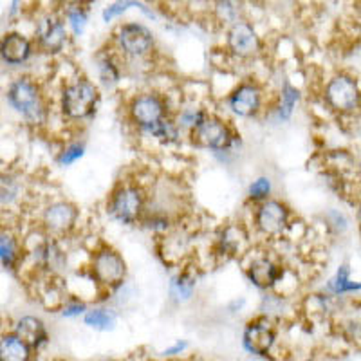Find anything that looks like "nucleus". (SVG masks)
Instances as JSON below:
<instances>
[{"label": "nucleus", "mask_w": 361, "mask_h": 361, "mask_svg": "<svg viewBox=\"0 0 361 361\" xmlns=\"http://www.w3.org/2000/svg\"><path fill=\"white\" fill-rule=\"evenodd\" d=\"M6 102L13 112H17L22 121L31 127H40L47 121L49 109L42 87L29 76H20L9 83L6 89Z\"/></svg>", "instance_id": "f257e3e1"}, {"label": "nucleus", "mask_w": 361, "mask_h": 361, "mask_svg": "<svg viewBox=\"0 0 361 361\" xmlns=\"http://www.w3.org/2000/svg\"><path fill=\"white\" fill-rule=\"evenodd\" d=\"M99 98V87L85 76H78L60 90V112L69 121L82 123L96 114Z\"/></svg>", "instance_id": "f03ea898"}, {"label": "nucleus", "mask_w": 361, "mask_h": 361, "mask_svg": "<svg viewBox=\"0 0 361 361\" xmlns=\"http://www.w3.org/2000/svg\"><path fill=\"white\" fill-rule=\"evenodd\" d=\"M148 209V193L137 183H119L107 199V214L123 226L143 221Z\"/></svg>", "instance_id": "7ed1b4c3"}, {"label": "nucleus", "mask_w": 361, "mask_h": 361, "mask_svg": "<svg viewBox=\"0 0 361 361\" xmlns=\"http://www.w3.org/2000/svg\"><path fill=\"white\" fill-rule=\"evenodd\" d=\"M324 102L340 116L357 114L361 112L360 82L347 73L334 74L324 87Z\"/></svg>", "instance_id": "20e7f679"}, {"label": "nucleus", "mask_w": 361, "mask_h": 361, "mask_svg": "<svg viewBox=\"0 0 361 361\" xmlns=\"http://www.w3.org/2000/svg\"><path fill=\"white\" fill-rule=\"evenodd\" d=\"M89 271L92 282L107 291H114L127 282V262L114 247L103 246L96 250L90 257Z\"/></svg>", "instance_id": "39448f33"}, {"label": "nucleus", "mask_w": 361, "mask_h": 361, "mask_svg": "<svg viewBox=\"0 0 361 361\" xmlns=\"http://www.w3.org/2000/svg\"><path fill=\"white\" fill-rule=\"evenodd\" d=\"M127 114L132 125H135L141 132H147L154 125L161 123L163 119L170 118V107L163 94L154 90H145L132 96L127 105Z\"/></svg>", "instance_id": "423d86ee"}, {"label": "nucleus", "mask_w": 361, "mask_h": 361, "mask_svg": "<svg viewBox=\"0 0 361 361\" xmlns=\"http://www.w3.org/2000/svg\"><path fill=\"white\" fill-rule=\"evenodd\" d=\"M190 140L199 148L214 152H230L237 145L238 135L224 119L209 114L195 130L190 132Z\"/></svg>", "instance_id": "0eeeda50"}, {"label": "nucleus", "mask_w": 361, "mask_h": 361, "mask_svg": "<svg viewBox=\"0 0 361 361\" xmlns=\"http://www.w3.org/2000/svg\"><path fill=\"white\" fill-rule=\"evenodd\" d=\"M253 224L264 237H282L291 226V208L279 199H267L255 208Z\"/></svg>", "instance_id": "6e6552de"}, {"label": "nucleus", "mask_w": 361, "mask_h": 361, "mask_svg": "<svg viewBox=\"0 0 361 361\" xmlns=\"http://www.w3.org/2000/svg\"><path fill=\"white\" fill-rule=\"evenodd\" d=\"M116 44L123 56L141 60V58L152 54L154 35L147 25L128 22V24L119 25L118 33H116Z\"/></svg>", "instance_id": "1a4fd4ad"}, {"label": "nucleus", "mask_w": 361, "mask_h": 361, "mask_svg": "<svg viewBox=\"0 0 361 361\" xmlns=\"http://www.w3.org/2000/svg\"><path fill=\"white\" fill-rule=\"evenodd\" d=\"M228 111L240 119L257 118L264 111V90L253 80L240 82L226 99Z\"/></svg>", "instance_id": "9d476101"}, {"label": "nucleus", "mask_w": 361, "mask_h": 361, "mask_svg": "<svg viewBox=\"0 0 361 361\" xmlns=\"http://www.w3.org/2000/svg\"><path fill=\"white\" fill-rule=\"evenodd\" d=\"M80 212L69 201H53L42 212V228L45 235L53 238H63L73 233L78 224Z\"/></svg>", "instance_id": "9b49d317"}, {"label": "nucleus", "mask_w": 361, "mask_h": 361, "mask_svg": "<svg viewBox=\"0 0 361 361\" xmlns=\"http://www.w3.org/2000/svg\"><path fill=\"white\" fill-rule=\"evenodd\" d=\"M226 45L228 51L238 60H251V58L259 56L262 49V42L257 35L255 27L247 22H237L230 27L228 37H226Z\"/></svg>", "instance_id": "f8f14e48"}, {"label": "nucleus", "mask_w": 361, "mask_h": 361, "mask_svg": "<svg viewBox=\"0 0 361 361\" xmlns=\"http://www.w3.org/2000/svg\"><path fill=\"white\" fill-rule=\"evenodd\" d=\"M35 37H37L38 47L47 54L62 53L67 44V31L62 18L54 15H44L37 22L35 27Z\"/></svg>", "instance_id": "ddd939ff"}, {"label": "nucleus", "mask_w": 361, "mask_h": 361, "mask_svg": "<svg viewBox=\"0 0 361 361\" xmlns=\"http://www.w3.org/2000/svg\"><path fill=\"white\" fill-rule=\"evenodd\" d=\"M276 341V329L267 318L251 320L244 329L243 343L247 353L255 356H267Z\"/></svg>", "instance_id": "4468645a"}, {"label": "nucleus", "mask_w": 361, "mask_h": 361, "mask_svg": "<svg viewBox=\"0 0 361 361\" xmlns=\"http://www.w3.org/2000/svg\"><path fill=\"white\" fill-rule=\"evenodd\" d=\"M31 255L38 269L49 275H58L67 269V253L62 250L58 238L49 237V235H45V240H42Z\"/></svg>", "instance_id": "2eb2a0df"}, {"label": "nucleus", "mask_w": 361, "mask_h": 361, "mask_svg": "<svg viewBox=\"0 0 361 361\" xmlns=\"http://www.w3.org/2000/svg\"><path fill=\"white\" fill-rule=\"evenodd\" d=\"M247 280L260 291H271L282 280L283 267L269 257H257L246 269Z\"/></svg>", "instance_id": "dca6fc26"}, {"label": "nucleus", "mask_w": 361, "mask_h": 361, "mask_svg": "<svg viewBox=\"0 0 361 361\" xmlns=\"http://www.w3.org/2000/svg\"><path fill=\"white\" fill-rule=\"evenodd\" d=\"M0 56H2V62H4L6 66H24L29 58L33 56V44H31V40H29L25 35L8 33L2 38Z\"/></svg>", "instance_id": "f3484780"}, {"label": "nucleus", "mask_w": 361, "mask_h": 361, "mask_svg": "<svg viewBox=\"0 0 361 361\" xmlns=\"http://www.w3.org/2000/svg\"><path fill=\"white\" fill-rule=\"evenodd\" d=\"M250 246V235L243 224L231 222L226 224L217 237V250L224 257L235 259L238 255H243Z\"/></svg>", "instance_id": "a211bd4d"}, {"label": "nucleus", "mask_w": 361, "mask_h": 361, "mask_svg": "<svg viewBox=\"0 0 361 361\" xmlns=\"http://www.w3.org/2000/svg\"><path fill=\"white\" fill-rule=\"evenodd\" d=\"M15 334L20 336L33 350L42 349L47 343V340H49V334H47L44 322L37 318V316H24V318H20L17 322V327H15Z\"/></svg>", "instance_id": "6ab92c4d"}, {"label": "nucleus", "mask_w": 361, "mask_h": 361, "mask_svg": "<svg viewBox=\"0 0 361 361\" xmlns=\"http://www.w3.org/2000/svg\"><path fill=\"white\" fill-rule=\"evenodd\" d=\"M22 259H24V250H22L18 238L9 233V231H2V237H0V260H2L4 269H18Z\"/></svg>", "instance_id": "aec40b11"}, {"label": "nucleus", "mask_w": 361, "mask_h": 361, "mask_svg": "<svg viewBox=\"0 0 361 361\" xmlns=\"http://www.w3.org/2000/svg\"><path fill=\"white\" fill-rule=\"evenodd\" d=\"M31 347L17 334H4L0 340V360L2 361H29Z\"/></svg>", "instance_id": "412c9836"}, {"label": "nucleus", "mask_w": 361, "mask_h": 361, "mask_svg": "<svg viewBox=\"0 0 361 361\" xmlns=\"http://www.w3.org/2000/svg\"><path fill=\"white\" fill-rule=\"evenodd\" d=\"M143 134L154 137L157 143L166 145V147H172V145H177L180 141L183 130H180V127L177 125L176 118H172V116H170V118L163 119L161 123L154 125L152 128H148V130L143 132Z\"/></svg>", "instance_id": "4be33fe9"}, {"label": "nucleus", "mask_w": 361, "mask_h": 361, "mask_svg": "<svg viewBox=\"0 0 361 361\" xmlns=\"http://www.w3.org/2000/svg\"><path fill=\"white\" fill-rule=\"evenodd\" d=\"M300 90L296 87H293L291 83L286 82L280 89V96H279V103H276L275 107V114L279 118V121H289L295 114L296 105L300 103Z\"/></svg>", "instance_id": "5701e85b"}, {"label": "nucleus", "mask_w": 361, "mask_h": 361, "mask_svg": "<svg viewBox=\"0 0 361 361\" xmlns=\"http://www.w3.org/2000/svg\"><path fill=\"white\" fill-rule=\"evenodd\" d=\"M195 286H197V280L195 276L190 273V271H180L170 280V298L177 304H183V302H188L193 296L195 291Z\"/></svg>", "instance_id": "b1692460"}, {"label": "nucleus", "mask_w": 361, "mask_h": 361, "mask_svg": "<svg viewBox=\"0 0 361 361\" xmlns=\"http://www.w3.org/2000/svg\"><path fill=\"white\" fill-rule=\"evenodd\" d=\"M96 74H98V82L103 89H114L119 82H121V69L116 63L112 56L103 54L96 60Z\"/></svg>", "instance_id": "393cba45"}, {"label": "nucleus", "mask_w": 361, "mask_h": 361, "mask_svg": "<svg viewBox=\"0 0 361 361\" xmlns=\"http://www.w3.org/2000/svg\"><path fill=\"white\" fill-rule=\"evenodd\" d=\"M327 289L333 295L341 296V295H350V293H361V282H354L350 279V267L347 264H341L338 267L336 275L329 280Z\"/></svg>", "instance_id": "a878e982"}, {"label": "nucleus", "mask_w": 361, "mask_h": 361, "mask_svg": "<svg viewBox=\"0 0 361 361\" xmlns=\"http://www.w3.org/2000/svg\"><path fill=\"white\" fill-rule=\"evenodd\" d=\"M208 116L209 114L202 107H197V105H188V107L180 109V111L177 112L176 121L180 127V130L188 132L190 134V132L195 130V128H197L199 125L208 118Z\"/></svg>", "instance_id": "bb28decb"}, {"label": "nucleus", "mask_w": 361, "mask_h": 361, "mask_svg": "<svg viewBox=\"0 0 361 361\" xmlns=\"http://www.w3.org/2000/svg\"><path fill=\"white\" fill-rule=\"evenodd\" d=\"M87 327L94 329V331H112L116 327V314L109 309H90L83 316Z\"/></svg>", "instance_id": "cd10ccee"}, {"label": "nucleus", "mask_w": 361, "mask_h": 361, "mask_svg": "<svg viewBox=\"0 0 361 361\" xmlns=\"http://www.w3.org/2000/svg\"><path fill=\"white\" fill-rule=\"evenodd\" d=\"M130 8L141 9V11L150 18L154 17L152 11H150L148 8H145V4H141L140 0H116V2H112L111 6H107V8L103 9V15H102L103 22H111L114 20V18L121 17V15H123L125 11H128Z\"/></svg>", "instance_id": "c85d7f7f"}, {"label": "nucleus", "mask_w": 361, "mask_h": 361, "mask_svg": "<svg viewBox=\"0 0 361 361\" xmlns=\"http://www.w3.org/2000/svg\"><path fill=\"white\" fill-rule=\"evenodd\" d=\"M271 193H273V180L267 176L257 177L247 188V199L255 204H260V202L271 199Z\"/></svg>", "instance_id": "c756f323"}, {"label": "nucleus", "mask_w": 361, "mask_h": 361, "mask_svg": "<svg viewBox=\"0 0 361 361\" xmlns=\"http://www.w3.org/2000/svg\"><path fill=\"white\" fill-rule=\"evenodd\" d=\"M83 154H85V145L83 143L76 141V143L67 145L62 152H60V156H58V164L60 166H71V164H74L78 159H82Z\"/></svg>", "instance_id": "7c9ffc66"}, {"label": "nucleus", "mask_w": 361, "mask_h": 361, "mask_svg": "<svg viewBox=\"0 0 361 361\" xmlns=\"http://www.w3.org/2000/svg\"><path fill=\"white\" fill-rule=\"evenodd\" d=\"M67 24L74 37H82L87 27V13L82 8H69L67 11Z\"/></svg>", "instance_id": "2f4dec72"}, {"label": "nucleus", "mask_w": 361, "mask_h": 361, "mask_svg": "<svg viewBox=\"0 0 361 361\" xmlns=\"http://www.w3.org/2000/svg\"><path fill=\"white\" fill-rule=\"evenodd\" d=\"M20 195V183L11 176L2 177V204H13Z\"/></svg>", "instance_id": "473e14b6"}, {"label": "nucleus", "mask_w": 361, "mask_h": 361, "mask_svg": "<svg viewBox=\"0 0 361 361\" xmlns=\"http://www.w3.org/2000/svg\"><path fill=\"white\" fill-rule=\"evenodd\" d=\"M217 11L221 15V18H224L226 22H231V24H237L238 22L240 8H237L233 0H221L217 6Z\"/></svg>", "instance_id": "72a5a7b5"}, {"label": "nucleus", "mask_w": 361, "mask_h": 361, "mask_svg": "<svg viewBox=\"0 0 361 361\" xmlns=\"http://www.w3.org/2000/svg\"><path fill=\"white\" fill-rule=\"evenodd\" d=\"M85 311H87V305L83 304V302H80V300H71V302H67V304L63 305L62 316H66V318H73V316L83 314Z\"/></svg>", "instance_id": "f704fd0d"}, {"label": "nucleus", "mask_w": 361, "mask_h": 361, "mask_svg": "<svg viewBox=\"0 0 361 361\" xmlns=\"http://www.w3.org/2000/svg\"><path fill=\"white\" fill-rule=\"evenodd\" d=\"M186 349V343L185 341H179V343H176L172 347V349H166L164 350V356H176V354H179V353H183V350Z\"/></svg>", "instance_id": "c9c22d12"}, {"label": "nucleus", "mask_w": 361, "mask_h": 361, "mask_svg": "<svg viewBox=\"0 0 361 361\" xmlns=\"http://www.w3.org/2000/svg\"><path fill=\"white\" fill-rule=\"evenodd\" d=\"M60 2L66 6H71V8H80L82 4H85L87 0H60Z\"/></svg>", "instance_id": "e433bc0d"}, {"label": "nucleus", "mask_w": 361, "mask_h": 361, "mask_svg": "<svg viewBox=\"0 0 361 361\" xmlns=\"http://www.w3.org/2000/svg\"><path fill=\"white\" fill-rule=\"evenodd\" d=\"M357 219H360V222H361V201L357 202Z\"/></svg>", "instance_id": "4c0bfd02"}, {"label": "nucleus", "mask_w": 361, "mask_h": 361, "mask_svg": "<svg viewBox=\"0 0 361 361\" xmlns=\"http://www.w3.org/2000/svg\"><path fill=\"white\" fill-rule=\"evenodd\" d=\"M360 237H361V226H360Z\"/></svg>", "instance_id": "58836bf2"}, {"label": "nucleus", "mask_w": 361, "mask_h": 361, "mask_svg": "<svg viewBox=\"0 0 361 361\" xmlns=\"http://www.w3.org/2000/svg\"><path fill=\"white\" fill-rule=\"evenodd\" d=\"M307 361H311V360H307Z\"/></svg>", "instance_id": "ea45409f"}]
</instances>
